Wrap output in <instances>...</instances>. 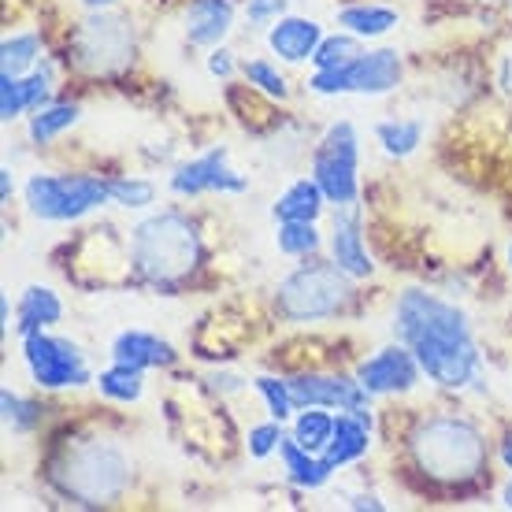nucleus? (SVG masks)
Listing matches in <instances>:
<instances>
[{"mask_svg":"<svg viewBox=\"0 0 512 512\" xmlns=\"http://www.w3.org/2000/svg\"><path fill=\"white\" fill-rule=\"evenodd\" d=\"M394 334L397 342L412 349L420 360L423 375L438 390H468L483 383V353L475 342L468 312L453 301L427 290H405L394 305Z\"/></svg>","mask_w":512,"mask_h":512,"instance_id":"obj_1","label":"nucleus"},{"mask_svg":"<svg viewBox=\"0 0 512 512\" xmlns=\"http://www.w3.org/2000/svg\"><path fill=\"white\" fill-rule=\"evenodd\" d=\"M127 264L134 282L149 286L156 294L175 297L205 271V234L197 227V219L179 212V208L153 212L130 227Z\"/></svg>","mask_w":512,"mask_h":512,"instance_id":"obj_2","label":"nucleus"},{"mask_svg":"<svg viewBox=\"0 0 512 512\" xmlns=\"http://www.w3.org/2000/svg\"><path fill=\"white\" fill-rule=\"evenodd\" d=\"M45 475L49 487L71 505L108 509L119 505L134 487V457L116 438L75 435L52 446Z\"/></svg>","mask_w":512,"mask_h":512,"instance_id":"obj_3","label":"nucleus"},{"mask_svg":"<svg viewBox=\"0 0 512 512\" xmlns=\"http://www.w3.org/2000/svg\"><path fill=\"white\" fill-rule=\"evenodd\" d=\"M412 472L435 487H472L490 468V442L479 423L457 412H431L405 435Z\"/></svg>","mask_w":512,"mask_h":512,"instance_id":"obj_4","label":"nucleus"},{"mask_svg":"<svg viewBox=\"0 0 512 512\" xmlns=\"http://www.w3.org/2000/svg\"><path fill=\"white\" fill-rule=\"evenodd\" d=\"M357 301V279H349L334 260L308 256L275 286V312L286 323H323L346 316Z\"/></svg>","mask_w":512,"mask_h":512,"instance_id":"obj_5","label":"nucleus"},{"mask_svg":"<svg viewBox=\"0 0 512 512\" xmlns=\"http://www.w3.org/2000/svg\"><path fill=\"white\" fill-rule=\"evenodd\" d=\"M26 208L41 223H78L112 205L108 175L90 171H34L23 186Z\"/></svg>","mask_w":512,"mask_h":512,"instance_id":"obj_6","label":"nucleus"},{"mask_svg":"<svg viewBox=\"0 0 512 512\" xmlns=\"http://www.w3.org/2000/svg\"><path fill=\"white\" fill-rule=\"evenodd\" d=\"M134 52V23L112 8L86 15L71 34V60L86 75H119L134 64Z\"/></svg>","mask_w":512,"mask_h":512,"instance_id":"obj_7","label":"nucleus"},{"mask_svg":"<svg viewBox=\"0 0 512 512\" xmlns=\"http://www.w3.org/2000/svg\"><path fill=\"white\" fill-rule=\"evenodd\" d=\"M405 78V64L397 49H364L342 67L312 71L308 75V93L316 97H386L394 93Z\"/></svg>","mask_w":512,"mask_h":512,"instance_id":"obj_8","label":"nucleus"},{"mask_svg":"<svg viewBox=\"0 0 512 512\" xmlns=\"http://www.w3.org/2000/svg\"><path fill=\"white\" fill-rule=\"evenodd\" d=\"M312 179L334 208L360 201V138L349 119H338L320 134L312 149Z\"/></svg>","mask_w":512,"mask_h":512,"instance_id":"obj_9","label":"nucleus"},{"mask_svg":"<svg viewBox=\"0 0 512 512\" xmlns=\"http://www.w3.org/2000/svg\"><path fill=\"white\" fill-rule=\"evenodd\" d=\"M23 342V364L30 383L38 390H49V394H60V390H82L90 386L97 375L90 372V360L82 353L78 342L64 338V334L52 331H34L19 338Z\"/></svg>","mask_w":512,"mask_h":512,"instance_id":"obj_10","label":"nucleus"},{"mask_svg":"<svg viewBox=\"0 0 512 512\" xmlns=\"http://www.w3.org/2000/svg\"><path fill=\"white\" fill-rule=\"evenodd\" d=\"M167 190L171 197H205V193H245L249 190V179L242 171L231 167V153L219 145V149H208V153L193 156V160H182L171 179H167Z\"/></svg>","mask_w":512,"mask_h":512,"instance_id":"obj_11","label":"nucleus"},{"mask_svg":"<svg viewBox=\"0 0 512 512\" xmlns=\"http://www.w3.org/2000/svg\"><path fill=\"white\" fill-rule=\"evenodd\" d=\"M286 379H290V390H294L297 409H312V405H323V409H334V412L372 409V394L360 386L357 375L294 372V375H286Z\"/></svg>","mask_w":512,"mask_h":512,"instance_id":"obj_12","label":"nucleus"},{"mask_svg":"<svg viewBox=\"0 0 512 512\" xmlns=\"http://www.w3.org/2000/svg\"><path fill=\"white\" fill-rule=\"evenodd\" d=\"M360 386L372 397H397V394H412L416 383H420V360L412 357V349L405 342H390V346L375 349L372 357H364L357 364Z\"/></svg>","mask_w":512,"mask_h":512,"instance_id":"obj_13","label":"nucleus"},{"mask_svg":"<svg viewBox=\"0 0 512 512\" xmlns=\"http://www.w3.org/2000/svg\"><path fill=\"white\" fill-rule=\"evenodd\" d=\"M327 253H331V260L346 271L349 279L364 282L375 275V260L368 253V242H364V223H360L357 205L334 208L331 234H327Z\"/></svg>","mask_w":512,"mask_h":512,"instance_id":"obj_14","label":"nucleus"},{"mask_svg":"<svg viewBox=\"0 0 512 512\" xmlns=\"http://www.w3.org/2000/svg\"><path fill=\"white\" fill-rule=\"evenodd\" d=\"M323 41V26L308 15H282L268 26V49L282 64H312Z\"/></svg>","mask_w":512,"mask_h":512,"instance_id":"obj_15","label":"nucleus"},{"mask_svg":"<svg viewBox=\"0 0 512 512\" xmlns=\"http://www.w3.org/2000/svg\"><path fill=\"white\" fill-rule=\"evenodd\" d=\"M108 357L116 360V364H130L138 372H153V368H175L179 364V349L171 346L167 338H160V334L130 327V331H119L112 338Z\"/></svg>","mask_w":512,"mask_h":512,"instance_id":"obj_16","label":"nucleus"},{"mask_svg":"<svg viewBox=\"0 0 512 512\" xmlns=\"http://www.w3.org/2000/svg\"><path fill=\"white\" fill-rule=\"evenodd\" d=\"M234 30V0H190L182 12V34L197 49H216Z\"/></svg>","mask_w":512,"mask_h":512,"instance_id":"obj_17","label":"nucleus"},{"mask_svg":"<svg viewBox=\"0 0 512 512\" xmlns=\"http://www.w3.org/2000/svg\"><path fill=\"white\" fill-rule=\"evenodd\" d=\"M372 409L364 412H338L334 416V435L323 449V457L334 464V468H349V464H357L368 457V449H372Z\"/></svg>","mask_w":512,"mask_h":512,"instance_id":"obj_18","label":"nucleus"},{"mask_svg":"<svg viewBox=\"0 0 512 512\" xmlns=\"http://www.w3.org/2000/svg\"><path fill=\"white\" fill-rule=\"evenodd\" d=\"M60 320H64V301H60V294L52 286L30 282L19 294V305H15V334L19 338L34 331H52Z\"/></svg>","mask_w":512,"mask_h":512,"instance_id":"obj_19","label":"nucleus"},{"mask_svg":"<svg viewBox=\"0 0 512 512\" xmlns=\"http://www.w3.org/2000/svg\"><path fill=\"white\" fill-rule=\"evenodd\" d=\"M279 461H282V472H286V479H290L297 490H323L334 479V472H338V468H334L323 453H308V449L297 446L290 435L282 438Z\"/></svg>","mask_w":512,"mask_h":512,"instance_id":"obj_20","label":"nucleus"},{"mask_svg":"<svg viewBox=\"0 0 512 512\" xmlns=\"http://www.w3.org/2000/svg\"><path fill=\"white\" fill-rule=\"evenodd\" d=\"M327 205H331V201H327V193L320 190V182L308 175V179L290 182V186L275 197V205H271V219H275V223H286V219H308V223H320L323 208Z\"/></svg>","mask_w":512,"mask_h":512,"instance_id":"obj_21","label":"nucleus"},{"mask_svg":"<svg viewBox=\"0 0 512 512\" xmlns=\"http://www.w3.org/2000/svg\"><path fill=\"white\" fill-rule=\"evenodd\" d=\"M334 23H338V30H349L353 38L375 41L401 26V12L386 8V4H349V8L334 15Z\"/></svg>","mask_w":512,"mask_h":512,"instance_id":"obj_22","label":"nucleus"},{"mask_svg":"<svg viewBox=\"0 0 512 512\" xmlns=\"http://www.w3.org/2000/svg\"><path fill=\"white\" fill-rule=\"evenodd\" d=\"M78 119H82V108H78L75 101H52L26 116V138H30V145H41V149H45V145H52L56 138H64Z\"/></svg>","mask_w":512,"mask_h":512,"instance_id":"obj_23","label":"nucleus"},{"mask_svg":"<svg viewBox=\"0 0 512 512\" xmlns=\"http://www.w3.org/2000/svg\"><path fill=\"white\" fill-rule=\"evenodd\" d=\"M93 386H97L104 401H112V405H138L141 397H145V372L112 360L104 372H97Z\"/></svg>","mask_w":512,"mask_h":512,"instance_id":"obj_24","label":"nucleus"},{"mask_svg":"<svg viewBox=\"0 0 512 512\" xmlns=\"http://www.w3.org/2000/svg\"><path fill=\"white\" fill-rule=\"evenodd\" d=\"M334 409H323V405H312V409H297L294 420H290V438L297 446H305L308 453H323L327 442L334 435Z\"/></svg>","mask_w":512,"mask_h":512,"instance_id":"obj_25","label":"nucleus"},{"mask_svg":"<svg viewBox=\"0 0 512 512\" xmlns=\"http://www.w3.org/2000/svg\"><path fill=\"white\" fill-rule=\"evenodd\" d=\"M323 234L316 223L308 219H286V223H275V249L282 256H294V260H308V256H320L323 249Z\"/></svg>","mask_w":512,"mask_h":512,"instance_id":"obj_26","label":"nucleus"},{"mask_svg":"<svg viewBox=\"0 0 512 512\" xmlns=\"http://www.w3.org/2000/svg\"><path fill=\"white\" fill-rule=\"evenodd\" d=\"M41 56H45L41 34H34V30H15L0 45V71H8V75H30L41 64Z\"/></svg>","mask_w":512,"mask_h":512,"instance_id":"obj_27","label":"nucleus"},{"mask_svg":"<svg viewBox=\"0 0 512 512\" xmlns=\"http://www.w3.org/2000/svg\"><path fill=\"white\" fill-rule=\"evenodd\" d=\"M375 141L383 145L386 156L405 160L423 145V123L420 119H386V123L375 127Z\"/></svg>","mask_w":512,"mask_h":512,"instance_id":"obj_28","label":"nucleus"},{"mask_svg":"<svg viewBox=\"0 0 512 512\" xmlns=\"http://www.w3.org/2000/svg\"><path fill=\"white\" fill-rule=\"evenodd\" d=\"M0 412H4V427H8L12 435H30V431H38L41 420H45V405L23 397L19 390H12V386L0 390Z\"/></svg>","mask_w":512,"mask_h":512,"instance_id":"obj_29","label":"nucleus"},{"mask_svg":"<svg viewBox=\"0 0 512 512\" xmlns=\"http://www.w3.org/2000/svg\"><path fill=\"white\" fill-rule=\"evenodd\" d=\"M253 390L260 394L271 420H279V423L294 420L297 405H294V390H290V379H286V375H256Z\"/></svg>","mask_w":512,"mask_h":512,"instance_id":"obj_30","label":"nucleus"},{"mask_svg":"<svg viewBox=\"0 0 512 512\" xmlns=\"http://www.w3.org/2000/svg\"><path fill=\"white\" fill-rule=\"evenodd\" d=\"M242 78L249 90H256L260 97H268V101H286L290 97V82H286V75L271 60H245Z\"/></svg>","mask_w":512,"mask_h":512,"instance_id":"obj_31","label":"nucleus"},{"mask_svg":"<svg viewBox=\"0 0 512 512\" xmlns=\"http://www.w3.org/2000/svg\"><path fill=\"white\" fill-rule=\"evenodd\" d=\"M108 190H112V205L127 212H145L156 201V186L138 175H108Z\"/></svg>","mask_w":512,"mask_h":512,"instance_id":"obj_32","label":"nucleus"},{"mask_svg":"<svg viewBox=\"0 0 512 512\" xmlns=\"http://www.w3.org/2000/svg\"><path fill=\"white\" fill-rule=\"evenodd\" d=\"M360 45L364 41L353 38L349 30H338V34H323L320 49H316V56H312V71H327V67H342L349 64L353 56H360Z\"/></svg>","mask_w":512,"mask_h":512,"instance_id":"obj_33","label":"nucleus"},{"mask_svg":"<svg viewBox=\"0 0 512 512\" xmlns=\"http://www.w3.org/2000/svg\"><path fill=\"white\" fill-rule=\"evenodd\" d=\"M282 438H286L282 423L268 416V423H253V427H249V435H245V449H249V457H253V461H268L271 453H279Z\"/></svg>","mask_w":512,"mask_h":512,"instance_id":"obj_34","label":"nucleus"},{"mask_svg":"<svg viewBox=\"0 0 512 512\" xmlns=\"http://www.w3.org/2000/svg\"><path fill=\"white\" fill-rule=\"evenodd\" d=\"M23 82V101H26V116L38 112L45 104H52V75L49 67H34L30 75H19Z\"/></svg>","mask_w":512,"mask_h":512,"instance_id":"obj_35","label":"nucleus"},{"mask_svg":"<svg viewBox=\"0 0 512 512\" xmlns=\"http://www.w3.org/2000/svg\"><path fill=\"white\" fill-rule=\"evenodd\" d=\"M23 116H26L23 82H19V75L0 71V119H4V123H15V119H23Z\"/></svg>","mask_w":512,"mask_h":512,"instance_id":"obj_36","label":"nucleus"},{"mask_svg":"<svg viewBox=\"0 0 512 512\" xmlns=\"http://www.w3.org/2000/svg\"><path fill=\"white\" fill-rule=\"evenodd\" d=\"M286 8H290V0H245V19L253 26H271L286 15Z\"/></svg>","mask_w":512,"mask_h":512,"instance_id":"obj_37","label":"nucleus"},{"mask_svg":"<svg viewBox=\"0 0 512 512\" xmlns=\"http://www.w3.org/2000/svg\"><path fill=\"white\" fill-rule=\"evenodd\" d=\"M234 71H242V64L234 60L231 49H223V45L208 49V75H212V78H223V82H227V78H231Z\"/></svg>","mask_w":512,"mask_h":512,"instance_id":"obj_38","label":"nucleus"},{"mask_svg":"<svg viewBox=\"0 0 512 512\" xmlns=\"http://www.w3.org/2000/svg\"><path fill=\"white\" fill-rule=\"evenodd\" d=\"M346 505H349V509H372V512L386 509V501L379 498V494H349Z\"/></svg>","mask_w":512,"mask_h":512,"instance_id":"obj_39","label":"nucleus"},{"mask_svg":"<svg viewBox=\"0 0 512 512\" xmlns=\"http://www.w3.org/2000/svg\"><path fill=\"white\" fill-rule=\"evenodd\" d=\"M208 383H212V390H216L219 397H223V394H238V390H242V379H238V375H212Z\"/></svg>","mask_w":512,"mask_h":512,"instance_id":"obj_40","label":"nucleus"},{"mask_svg":"<svg viewBox=\"0 0 512 512\" xmlns=\"http://www.w3.org/2000/svg\"><path fill=\"white\" fill-rule=\"evenodd\" d=\"M15 193V179H12V167H0V201L8 205Z\"/></svg>","mask_w":512,"mask_h":512,"instance_id":"obj_41","label":"nucleus"},{"mask_svg":"<svg viewBox=\"0 0 512 512\" xmlns=\"http://www.w3.org/2000/svg\"><path fill=\"white\" fill-rule=\"evenodd\" d=\"M0 320H4V331H12V301L8 297H0Z\"/></svg>","mask_w":512,"mask_h":512,"instance_id":"obj_42","label":"nucleus"},{"mask_svg":"<svg viewBox=\"0 0 512 512\" xmlns=\"http://www.w3.org/2000/svg\"><path fill=\"white\" fill-rule=\"evenodd\" d=\"M498 461L505 464V468H509V472H512V435L505 438V442H501V449H498Z\"/></svg>","mask_w":512,"mask_h":512,"instance_id":"obj_43","label":"nucleus"},{"mask_svg":"<svg viewBox=\"0 0 512 512\" xmlns=\"http://www.w3.org/2000/svg\"><path fill=\"white\" fill-rule=\"evenodd\" d=\"M90 12H104V8H116V0H82Z\"/></svg>","mask_w":512,"mask_h":512,"instance_id":"obj_44","label":"nucleus"},{"mask_svg":"<svg viewBox=\"0 0 512 512\" xmlns=\"http://www.w3.org/2000/svg\"><path fill=\"white\" fill-rule=\"evenodd\" d=\"M501 505H505V509H512V479L501 487Z\"/></svg>","mask_w":512,"mask_h":512,"instance_id":"obj_45","label":"nucleus"},{"mask_svg":"<svg viewBox=\"0 0 512 512\" xmlns=\"http://www.w3.org/2000/svg\"><path fill=\"white\" fill-rule=\"evenodd\" d=\"M505 260H509V271H512V242H509V249H505Z\"/></svg>","mask_w":512,"mask_h":512,"instance_id":"obj_46","label":"nucleus"},{"mask_svg":"<svg viewBox=\"0 0 512 512\" xmlns=\"http://www.w3.org/2000/svg\"><path fill=\"white\" fill-rule=\"evenodd\" d=\"M509 8H512V0H509Z\"/></svg>","mask_w":512,"mask_h":512,"instance_id":"obj_47","label":"nucleus"}]
</instances>
